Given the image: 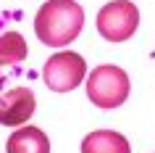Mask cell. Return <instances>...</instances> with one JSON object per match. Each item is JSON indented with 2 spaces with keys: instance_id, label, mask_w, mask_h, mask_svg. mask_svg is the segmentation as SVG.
Segmentation results:
<instances>
[{
  "instance_id": "6da1fadb",
  "label": "cell",
  "mask_w": 155,
  "mask_h": 153,
  "mask_svg": "<svg viewBox=\"0 0 155 153\" xmlns=\"http://www.w3.org/2000/svg\"><path fill=\"white\" fill-rule=\"evenodd\" d=\"M84 26V8L76 0H48L34 16V34L48 48H66Z\"/></svg>"
},
{
  "instance_id": "7a4b0ae2",
  "label": "cell",
  "mask_w": 155,
  "mask_h": 153,
  "mask_svg": "<svg viewBox=\"0 0 155 153\" xmlns=\"http://www.w3.org/2000/svg\"><path fill=\"white\" fill-rule=\"evenodd\" d=\"M84 87H87V98L92 100V106H97V108H118L129 98L131 82H129V74L124 71L121 66L105 64L87 74V85Z\"/></svg>"
},
{
  "instance_id": "3957f363",
  "label": "cell",
  "mask_w": 155,
  "mask_h": 153,
  "mask_svg": "<svg viewBox=\"0 0 155 153\" xmlns=\"http://www.w3.org/2000/svg\"><path fill=\"white\" fill-rule=\"evenodd\" d=\"M97 32L108 42H126L139 26V11L131 0H110L97 13Z\"/></svg>"
},
{
  "instance_id": "277c9868",
  "label": "cell",
  "mask_w": 155,
  "mask_h": 153,
  "mask_svg": "<svg viewBox=\"0 0 155 153\" xmlns=\"http://www.w3.org/2000/svg\"><path fill=\"white\" fill-rule=\"evenodd\" d=\"M42 79H45L48 90H53V92H71L87 79V64L79 53L61 50L45 61Z\"/></svg>"
},
{
  "instance_id": "5b68a950",
  "label": "cell",
  "mask_w": 155,
  "mask_h": 153,
  "mask_svg": "<svg viewBox=\"0 0 155 153\" xmlns=\"http://www.w3.org/2000/svg\"><path fill=\"white\" fill-rule=\"evenodd\" d=\"M37 100L29 87H13L0 92V124L3 127H24L32 119Z\"/></svg>"
},
{
  "instance_id": "8992f818",
  "label": "cell",
  "mask_w": 155,
  "mask_h": 153,
  "mask_svg": "<svg viewBox=\"0 0 155 153\" xmlns=\"http://www.w3.org/2000/svg\"><path fill=\"white\" fill-rule=\"evenodd\" d=\"M5 153H50V137L40 127H16L5 143Z\"/></svg>"
},
{
  "instance_id": "52a82bcc",
  "label": "cell",
  "mask_w": 155,
  "mask_h": 153,
  "mask_svg": "<svg viewBox=\"0 0 155 153\" xmlns=\"http://www.w3.org/2000/svg\"><path fill=\"white\" fill-rule=\"evenodd\" d=\"M82 153H131V145L121 132L95 129L82 140Z\"/></svg>"
},
{
  "instance_id": "ba28073f",
  "label": "cell",
  "mask_w": 155,
  "mask_h": 153,
  "mask_svg": "<svg viewBox=\"0 0 155 153\" xmlns=\"http://www.w3.org/2000/svg\"><path fill=\"white\" fill-rule=\"evenodd\" d=\"M26 58V42L18 32L0 34V66H13Z\"/></svg>"
}]
</instances>
